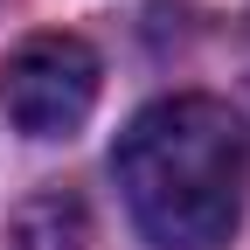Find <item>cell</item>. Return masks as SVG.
<instances>
[{
	"label": "cell",
	"instance_id": "obj_1",
	"mask_svg": "<svg viewBox=\"0 0 250 250\" xmlns=\"http://www.w3.org/2000/svg\"><path fill=\"white\" fill-rule=\"evenodd\" d=\"M111 181L153 250H223L250 181L243 118L223 98H160L118 132Z\"/></svg>",
	"mask_w": 250,
	"mask_h": 250
},
{
	"label": "cell",
	"instance_id": "obj_2",
	"mask_svg": "<svg viewBox=\"0 0 250 250\" xmlns=\"http://www.w3.org/2000/svg\"><path fill=\"white\" fill-rule=\"evenodd\" d=\"M104 62L83 35H28L0 62V104L28 139H70L98 104Z\"/></svg>",
	"mask_w": 250,
	"mask_h": 250
}]
</instances>
